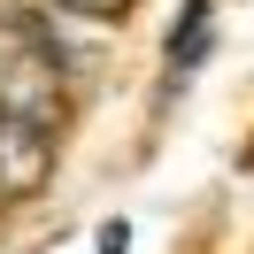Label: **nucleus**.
<instances>
[{"mask_svg": "<svg viewBox=\"0 0 254 254\" xmlns=\"http://www.w3.org/2000/svg\"><path fill=\"white\" fill-rule=\"evenodd\" d=\"M54 177V139H39V131H23L16 116H0V208L16 200H39Z\"/></svg>", "mask_w": 254, "mask_h": 254, "instance_id": "nucleus-2", "label": "nucleus"}, {"mask_svg": "<svg viewBox=\"0 0 254 254\" xmlns=\"http://www.w3.org/2000/svg\"><path fill=\"white\" fill-rule=\"evenodd\" d=\"M47 8H62V16H77V23H124L131 16V0H47Z\"/></svg>", "mask_w": 254, "mask_h": 254, "instance_id": "nucleus-4", "label": "nucleus"}, {"mask_svg": "<svg viewBox=\"0 0 254 254\" xmlns=\"http://www.w3.org/2000/svg\"><path fill=\"white\" fill-rule=\"evenodd\" d=\"M77 85H85L77 16L47 0H0V116H16L39 139H62L77 116Z\"/></svg>", "mask_w": 254, "mask_h": 254, "instance_id": "nucleus-1", "label": "nucleus"}, {"mask_svg": "<svg viewBox=\"0 0 254 254\" xmlns=\"http://www.w3.org/2000/svg\"><path fill=\"white\" fill-rule=\"evenodd\" d=\"M208 47H216V16H208V0H185L170 23V47H162V62H170V85H185L192 69L208 62Z\"/></svg>", "mask_w": 254, "mask_h": 254, "instance_id": "nucleus-3", "label": "nucleus"}, {"mask_svg": "<svg viewBox=\"0 0 254 254\" xmlns=\"http://www.w3.org/2000/svg\"><path fill=\"white\" fill-rule=\"evenodd\" d=\"M0 216H8V208H0Z\"/></svg>", "mask_w": 254, "mask_h": 254, "instance_id": "nucleus-5", "label": "nucleus"}]
</instances>
